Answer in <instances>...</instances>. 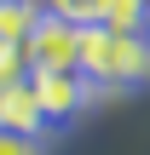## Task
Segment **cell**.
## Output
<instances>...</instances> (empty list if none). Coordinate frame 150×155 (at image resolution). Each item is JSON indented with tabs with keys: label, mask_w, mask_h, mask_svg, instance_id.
Listing matches in <instances>:
<instances>
[{
	"label": "cell",
	"mask_w": 150,
	"mask_h": 155,
	"mask_svg": "<svg viewBox=\"0 0 150 155\" xmlns=\"http://www.w3.org/2000/svg\"><path fill=\"white\" fill-rule=\"evenodd\" d=\"M81 69L98 86V98L150 92V35L110 29V23H87L81 29Z\"/></svg>",
	"instance_id": "obj_1"
},
{
	"label": "cell",
	"mask_w": 150,
	"mask_h": 155,
	"mask_svg": "<svg viewBox=\"0 0 150 155\" xmlns=\"http://www.w3.org/2000/svg\"><path fill=\"white\" fill-rule=\"evenodd\" d=\"M35 81V92H40V104H46V115L69 132L92 104H98V86L87 81V69H40V75H29Z\"/></svg>",
	"instance_id": "obj_2"
},
{
	"label": "cell",
	"mask_w": 150,
	"mask_h": 155,
	"mask_svg": "<svg viewBox=\"0 0 150 155\" xmlns=\"http://www.w3.org/2000/svg\"><path fill=\"white\" fill-rule=\"evenodd\" d=\"M81 29L87 23H69V17L46 12L40 29L29 35V75H40V69H81Z\"/></svg>",
	"instance_id": "obj_3"
},
{
	"label": "cell",
	"mask_w": 150,
	"mask_h": 155,
	"mask_svg": "<svg viewBox=\"0 0 150 155\" xmlns=\"http://www.w3.org/2000/svg\"><path fill=\"white\" fill-rule=\"evenodd\" d=\"M0 127L23 132V138H35V144H52V138H64V127L46 115V104H40V92H35V81H29V75L6 86V98H0Z\"/></svg>",
	"instance_id": "obj_4"
},
{
	"label": "cell",
	"mask_w": 150,
	"mask_h": 155,
	"mask_svg": "<svg viewBox=\"0 0 150 155\" xmlns=\"http://www.w3.org/2000/svg\"><path fill=\"white\" fill-rule=\"evenodd\" d=\"M46 0H0V52H23L29 58V35L40 29Z\"/></svg>",
	"instance_id": "obj_5"
},
{
	"label": "cell",
	"mask_w": 150,
	"mask_h": 155,
	"mask_svg": "<svg viewBox=\"0 0 150 155\" xmlns=\"http://www.w3.org/2000/svg\"><path fill=\"white\" fill-rule=\"evenodd\" d=\"M98 23H110V29H139L150 35V0H104V17Z\"/></svg>",
	"instance_id": "obj_6"
},
{
	"label": "cell",
	"mask_w": 150,
	"mask_h": 155,
	"mask_svg": "<svg viewBox=\"0 0 150 155\" xmlns=\"http://www.w3.org/2000/svg\"><path fill=\"white\" fill-rule=\"evenodd\" d=\"M46 12H58L69 23H98L104 17V0H46Z\"/></svg>",
	"instance_id": "obj_7"
},
{
	"label": "cell",
	"mask_w": 150,
	"mask_h": 155,
	"mask_svg": "<svg viewBox=\"0 0 150 155\" xmlns=\"http://www.w3.org/2000/svg\"><path fill=\"white\" fill-rule=\"evenodd\" d=\"M0 155H46V144H35V138H23V132H12V127H0Z\"/></svg>",
	"instance_id": "obj_8"
},
{
	"label": "cell",
	"mask_w": 150,
	"mask_h": 155,
	"mask_svg": "<svg viewBox=\"0 0 150 155\" xmlns=\"http://www.w3.org/2000/svg\"><path fill=\"white\" fill-rule=\"evenodd\" d=\"M6 86H12V81H6V75H0V98H6Z\"/></svg>",
	"instance_id": "obj_9"
}]
</instances>
